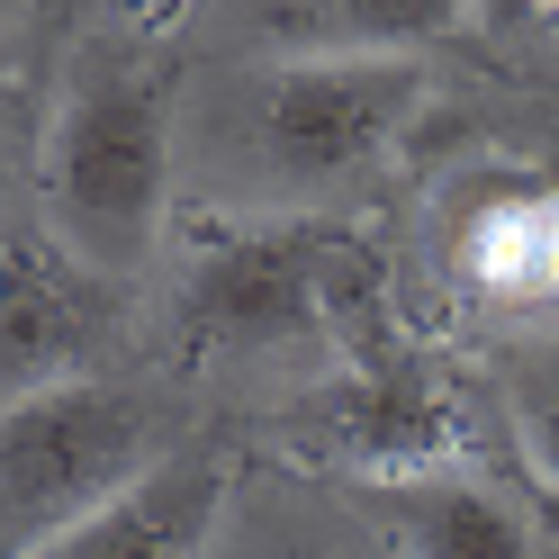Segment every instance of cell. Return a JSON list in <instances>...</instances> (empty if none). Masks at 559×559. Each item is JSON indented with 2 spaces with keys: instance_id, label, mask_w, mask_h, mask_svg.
<instances>
[{
  "instance_id": "6da1fadb",
  "label": "cell",
  "mask_w": 559,
  "mask_h": 559,
  "mask_svg": "<svg viewBox=\"0 0 559 559\" xmlns=\"http://www.w3.org/2000/svg\"><path fill=\"white\" fill-rule=\"evenodd\" d=\"M37 199H46V235L82 271L127 280L135 262H154L171 207V63L91 55L63 82Z\"/></svg>"
},
{
  "instance_id": "7a4b0ae2",
  "label": "cell",
  "mask_w": 559,
  "mask_h": 559,
  "mask_svg": "<svg viewBox=\"0 0 559 559\" xmlns=\"http://www.w3.org/2000/svg\"><path fill=\"white\" fill-rule=\"evenodd\" d=\"M171 334L181 353H289V343H379L389 325V298H379V262L361 253L353 235L334 226H235L207 235L181 289H171Z\"/></svg>"
},
{
  "instance_id": "3957f363",
  "label": "cell",
  "mask_w": 559,
  "mask_h": 559,
  "mask_svg": "<svg viewBox=\"0 0 559 559\" xmlns=\"http://www.w3.org/2000/svg\"><path fill=\"white\" fill-rule=\"evenodd\" d=\"M415 109H425L415 55H280L271 73L235 91V171L307 207L379 171Z\"/></svg>"
},
{
  "instance_id": "277c9868",
  "label": "cell",
  "mask_w": 559,
  "mask_h": 559,
  "mask_svg": "<svg viewBox=\"0 0 559 559\" xmlns=\"http://www.w3.org/2000/svg\"><path fill=\"white\" fill-rule=\"evenodd\" d=\"M154 406L118 379H63L0 415V559H46L63 533L163 461Z\"/></svg>"
},
{
  "instance_id": "5b68a950",
  "label": "cell",
  "mask_w": 559,
  "mask_h": 559,
  "mask_svg": "<svg viewBox=\"0 0 559 559\" xmlns=\"http://www.w3.org/2000/svg\"><path fill=\"white\" fill-rule=\"evenodd\" d=\"M289 442L325 469H353L361 487H406L461 461V406L406 334H379L343 353L317 397L289 406Z\"/></svg>"
},
{
  "instance_id": "8992f818",
  "label": "cell",
  "mask_w": 559,
  "mask_h": 559,
  "mask_svg": "<svg viewBox=\"0 0 559 559\" xmlns=\"http://www.w3.org/2000/svg\"><path fill=\"white\" fill-rule=\"evenodd\" d=\"M109 325V280L82 271L55 235H0V415L91 379V343Z\"/></svg>"
},
{
  "instance_id": "52a82bcc",
  "label": "cell",
  "mask_w": 559,
  "mask_h": 559,
  "mask_svg": "<svg viewBox=\"0 0 559 559\" xmlns=\"http://www.w3.org/2000/svg\"><path fill=\"white\" fill-rule=\"evenodd\" d=\"M217 514H226V451L217 442H171L127 497H109L46 559H207Z\"/></svg>"
},
{
  "instance_id": "ba28073f",
  "label": "cell",
  "mask_w": 559,
  "mask_h": 559,
  "mask_svg": "<svg viewBox=\"0 0 559 559\" xmlns=\"http://www.w3.org/2000/svg\"><path fill=\"white\" fill-rule=\"evenodd\" d=\"M207 27L280 55H415L469 27V0H207Z\"/></svg>"
},
{
  "instance_id": "9c48e42d",
  "label": "cell",
  "mask_w": 559,
  "mask_h": 559,
  "mask_svg": "<svg viewBox=\"0 0 559 559\" xmlns=\"http://www.w3.org/2000/svg\"><path fill=\"white\" fill-rule=\"evenodd\" d=\"M469 298L506 317H559V190H506L461 226Z\"/></svg>"
},
{
  "instance_id": "30bf717a",
  "label": "cell",
  "mask_w": 559,
  "mask_h": 559,
  "mask_svg": "<svg viewBox=\"0 0 559 559\" xmlns=\"http://www.w3.org/2000/svg\"><path fill=\"white\" fill-rule=\"evenodd\" d=\"M370 497L389 514L397 559H542L533 523L478 478H406V487H370Z\"/></svg>"
},
{
  "instance_id": "8fae6325",
  "label": "cell",
  "mask_w": 559,
  "mask_h": 559,
  "mask_svg": "<svg viewBox=\"0 0 559 559\" xmlns=\"http://www.w3.org/2000/svg\"><path fill=\"white\" fill-rule=\"evenodd\" d=\"M514 433H523V461H533V478L559 497V361H533V370H514Z\"/></svg>"
},
{
  "instance_id": "7c38bea8",
  "label": "cell",
  "mask_w": 559,
  "mask_h": 559,
  "mask_svg": "<svg viewBox=\"0 0 559 559\" xmlns=\"http://www.w3.org/2000/svg\"><path fill=\"white\" fill-rule=\"evenodd\" d=\"M542 10H550V0H469V19H487V27H523Z\"/></svg>"
},
{
  "instance_id": "4fadbf2b",
  "label": "cell",
  "mask_w": 559,
  "mask_h": 559,
  "mask_svg": "<svg viewBox=\"0 0 559 559\" xmlns=\"http://www.w3.org/2000/svg\"><path fill=\"white\" fill-rule=\"evenodd\" d=\"M145 10H181V0H145Z\"/></svg>"
}]
</instances>
